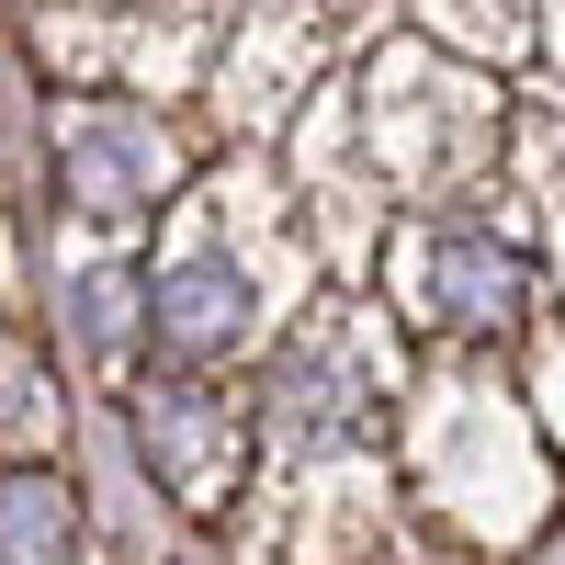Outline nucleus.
I'll list each match as a JSON object with an SVG mask.
<instances>
[{
    "mask_svg": "<svg viewBox=\"0 0 565 565\" xmlns=\"http://www.w3.org/2000/svg\"><path fill=\"white\" fill-rule=\"evenodd\" d=\"M521 260H509L498 238H430V260H418V317L430 328H463V340H487V328L521 317Z\"/></svg>",
    "mask_w": 565,
    "mask_h": 565,
    "instance_id": "1",
    "label": "nucleus"
},
{
    "mask_svg": "<svg viewBox=\"0 0 565 565\" xmlns=\"http://www.w3.org/2000/svg\"><path fill=\"white\" fill-rule=\"evenodd\" d=\"M79 521L45 476H0V565H68Z\"/></svg>",
    "mask_w": 565,
    "mask_h": 565,
    "instance_id": "2",
    "label": "nucleus"
}]
</instances>
